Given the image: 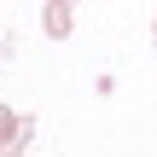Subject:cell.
I'll use <instances>...</instances> for the list:
<instances>
[{
	"label": "cell",
	"instance_id": "cell-4",
	"mask_svg": "<svg viewBox=\"0 0 157 157\" xmlns=\"http://www.w3.org/2000/svg\"><path fill=\"white\" fill-rule=\"evenodd\" d=\"M151 41H157V17H151Z\"/></svg>",
	"mask_w": 157,
	"mask_h": 157
},
{
	"label": "cell",
	"instance_id": "cell-3",
	"mask_svg": "<svg viewBox=\"0 0 157 157\" xmlns=\"http://www.w3.org/2000/svg\"><path fill=\"white\" fill-rule=\"evenodd\" d=\"M12 128H17V111H6V105H0V140H6Z\"/></svg>",
	"mask_w": 157,
	"mask_h": 157
},
{
	"label": "cell",
	"instance_id": "cell-2",
	"mask_svg": "<svg viewBox=\"0 0 157 157\" xmlns=\"http://www.w3.org/2000/svg\"><path fill=\"white\" fill-rule=\"evenodd\" d=\"M29 140H35V117H29V111H17V128L0 140V157H23V151H29Z\"/></svg>",
	"mask_w": 157,
	"mask_h": 157
},
{
	"label": "cell",
	"instance_id": "cell-1",
	"mask_svg": "<svg viewBox=\"0 0 157 157\" xmlns=\"http://www.w3.org/2000/svg\"><path fill=\"white\" fill-rule=\"evenodd\" d=\"M41 29H47V41H70V29H76V0H47V6H41Z\"/></svg>",
	"mask_w": 157,
	"mask_h": 157
}]
</instances>
